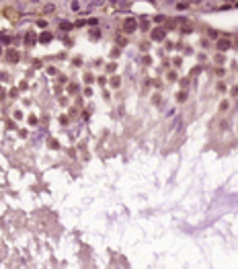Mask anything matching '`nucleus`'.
I'll use <instances>...</instances> for the list:
<instances>
[{
    "label": "nucleus",
    "mask_w": 238,
    "mask_h": 269,
    "mask_svg": "<svg viewBox=\"0 0 238 269\" xmlns=\"http://www.w3.org/2000/svg\"><path fill=\"white\" fill-rule=\"evenodd\" d=\"M136 29H138V21H136V19H127L125 25H123V31H125V33H131V31H136Z\"/></svg>",
    "instance_id": "1"
},
{
    "label": "nucleus",
    "mask_w": 238,
    "mask_h": 269,
    "mask_svg": "<svg viewBox=\"0 0 238 269\" xmlns=\"http://www.w3.org/2000/svg\"><path fill=\"white\" fill-rule=\"evenodd\" d=\"M150 35H152V39H154V41H160V39H164V37H166V31H164L162 27H156V29H152V33H150Z\"/></svg>",
    "instance_id": "2"
},
{
    "label": "nucleus",
    "mask_w": 238,
    "mask_h": 269,
    "mask_svg": "<svg viewBox=\"0 0 238 269\" xmlns=\"http://www.w3.org/2000/svg\"><path fill=\"white\" fill-rule=\"evenodd\" d=\"M6 60H8V62H12V64H14V62H19V51L8 49V51H6Z\"/></svg>",
    "instance_id": "3"
},
{
    "label": "nucleus",
    "mask_w": 238,
    "mask_h": 269,
    "mask_svg": "<svg viewBox=\"0 0 238 269\" xmlns=\"http://www.w3.org/2000/svg\"><path fill=\"white\" fill-rule=\"evenodd\" d=\"M37 39H39L41 43H49V41H51V33H49V31H43Z\"/></svg>",
    "instance_id": "4"
},
{
    "label": "nucleus",
    "mask_w": 238,
    "mask_h": 269,
    "mask_svg": "<svg viewBox=\"0 0 238 269\" xmlns=\"http://www.w3.org/2000/svg\"><path fill=\"white\" fill-rule=\"evenodd\" d=\"M230 39H220V41H218V49H220V51H224V49H228V47H230Z\"/></svg>",
    "instance_id": "5"
},
{
    "label": "nucleus",
    "mask_w": 238,
    "mask_h": 269,
    "mask_svg": "<svg viewBox=\"0 0 238 269\" xmlns=\"http://www.w3.org/2000/svg\"><path fill=\"white\" fill-rule=\"evenodd\" d=\"M35 43V35L33 33H27V45H33Z\"/></svg>",
    "instance_id": "6"
},
{
    "label": "nucleus",
    "mask_w": 238,
    "mask_h": 269,
    "mask_svg": "<svg viewBox=\"0 0 238 269\" xmlns=\"http://www.w3.org/2000/svg\"><path fill=\"white\" fill-rule=\"evenodd\" d=\"M177 8H179V10H185V8H189V4H187V2H179Z\"/></svg>",
    "instance_id": "7"
},
{
    "label": "nucleus",
    "mask_w": 238,
    "mask_h": 269,
    "mask_svg": "<svg viewBox=\"0 0 238 269\" xmlns=\"http://www.w3.org/2000/svg\"><path fill=\"white\" fill-rule=\"evenodd\" d=\"M60 27H62V29H64V31H68V29H72V23H62V25H60Z\"/></svg>",
    "instance_id": "8"
},
{
    "label": "nucleus",
    "mask_w": 238,
    "mask_h": 269,
    "mask_svg": "<svg viewBox=\"0 0 238 269\" xmlns=\"http://www.w3.org/2000/svg\"><path fill=\"white\" fill-rule=\"evenodd\" d=\"M29 123H31V125H35V123H37V117H35V115H31V117H29Z\"/></svg>",
    "instance_id": "9"
},
{
    "label": "nucleus",
    "mask_w": 238,
    "mask_h": 269,
    "mask_svg": "<svg viewBox=\"0 0 238 269\" xmlns=\"http://www.w3.org/2000/svg\"><path fill=\"white\" fill-rule=\"evenodd\" d=\"M177 99H179V101H185V99H187V94H185V92H179V97H177Z\"/></svg>",
    "instance_id": "10"
},
{
    "label": "nucleus",
    "mask_w": 238,
    "mask_h": 269,
    "mask_svg": "<svg viewBox=\"0 0 238 269\" xmlns=\"http://www.w3.org/2000/svg\"><path fill=\"white\" fill-rule=\"evenodd\" d=\"M0 56H2V47H0Z\"/></svg>",
    "instance_id": "11"
}]
</instances>
